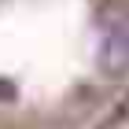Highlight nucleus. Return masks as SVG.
Wrapping results in <instances>:
<instances>
[{"mask_svg": "<svg viewBox=\"0 0 129 129\" xmlns=\"http://www.w3.org/2000/svg\"><path fill=\"white\" fill-rule=\"evenodd\" d=\"M96 63L103 74L118 78L129 70V15H118L103 26V37H100V52H96Z\"/></svg>", "mask_w": 129, "mask_h": 129, "instance_id": "obj_1", "label": "nucleus"}, {"mask_svg": "<svg viewBox=\"0 0 129 129\" xmlns=\"http://www.w3.org/2000/svg\"><path fill=\"white\" fill-rule=\"evenodd\" d=\"M15 96V85H11V81H0V100H11Z\"/></svg>", "mask_w": 129, "mask_h": 129, "instance_id": "obj_2", "label": "nucleus"}]
</instances>
